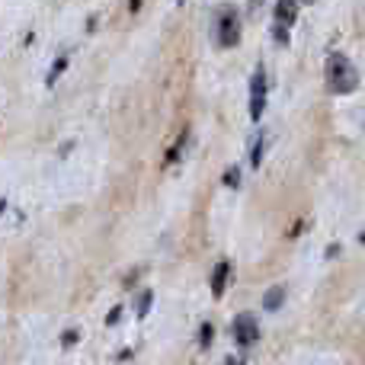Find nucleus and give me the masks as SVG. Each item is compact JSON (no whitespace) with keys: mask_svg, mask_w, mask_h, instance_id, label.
Listing matches in <instances>:
<instances>
[{"mask_svg":"<svg viewBox=\"0 0 365 365\" xmlns=\"http://www.w3.org/2000/svg\"><path fill=\"white\" fill-rule=\"evenodd\" d=\"M225 365H244V359H234L231 356V359H225Z\"/></svg>","mask_w":365,"mask_h":365,"instance_id":"nucleus-16","label":"nucleus"},{"mask_svg":"<svg viewBox=\"0 0 365 365\" xmlns=\"http://www.w3.org/2000/svg\"><path fill=\"white\" fill-rule=\"evenodd\" d=\"M215 42L221 45V48H234V45L240 42V13L237 6H218V13H215Z\"/></svg>","mask_w":365,"mask_h":365,"instance_id":"nucleus-2","label":"nucleus"},{"mask_svg":"<svg viewBox=\"0 0 365 365\" xmlns=\"http://www.w3.org/2000/svg\"><path fill=\"white\" fill-rule=\"evenodd\" d=\"M298 6H302V0H276V26H282V29L295 26Z\"/></svg>","mask_w":365,"mask_h":365,"instance_id":"nucleus-5","label":"nucleus"},{"mask_svg":"<svg viewBox=\"0 0 365 365\" xmlns=\"http://www.w3.org/2000/svg\"><path fill=\"white\" fill-rule=\"evenodd\" d=\"M227 282H231V263H227V259H221V263L215 266V272H212V295L215 298L225 295Z\"/></svg>","mask_w":365,"mask_h":365,"instance_id":"nucleus-6","label":"nucleus"},{"mask_svg":"<svg viewBox=\"0 0 365 365\" xmlns=\"http://www.w3.org/2000/svg\"><path fill=\"white\" fill-rule=\"evenodd\" d=\"M282 302H285V289H282V285H272V289L266 292V298H263V308L266 311H276V308H282Z\"/></svg>","mask_w":365,"mask_h":365,"instance_id":"nucleus-7","label":"nucleus"},{"mask_svg":"<svg viewBox=\"0 0 365 365\" xmlns=\"http://www.w3.org/2000/svg\"><path fill=\"white\" fill-rule=\"evenodd\" d=\"M64 71H68V58H58V61H55V68H51V74H48V87H51V83H55L58 81V77H61L64 74Z\"/></svg>","mask_w":365,"mask_h":365,"instance_id":"nucleus-10","label":"nucleus"},{"mask_svg":"<svg viewBox=\"0 0 365 365\" xmlns=\"http://www.w3.org/2000/svg\"><path fill=\"white\" fill-rule=\"evenodd\" d=\"M231 330H234L237 346H253V343L259 340V324H257V317H253L250 311H240V314L234 317Z\"/></svg>","mask_w":365,"mask_h":365,"instance_id":"nucleus-3","label":"nucleus"},{"mask_svg":"<svg viewBox=\"0 0 365 365\" xmlns=\"http://www.w3.org/2000/svg\"><path fill=\"white\" fill-rule=\"evenodd\" d=\"M263 148H266V135H259V138L253 141V151H250V164H253V170H257L259 160H263Z\"/></svg>","mask_w":365,"mask_h":365,"instance_id":"nucleus-8","label":"nucleus"},{"mask_svg":"<svg viewBox=\"0 0 365 365\" xmlns=\"http://www.w3.org/2000/svg\"><path fill=\"white\" fill-rule=\"evenodd\" d=\"M225 186H231V189H237V186H240V170H237V167H227V173H225Z\"/></svg>","mask_w":365,"mask_h":365,"instance_id":"nucleus-12","label":"nucleus"},{"mask_svg":"<svg viewBox=\"0 0 365 365\" xmlns=\"http://www.w3.org/2000/svg\"><path fill=\"white\" fill-rule=\"evenodd\" d=\"M212 340H215V327H212V324H202V327H199V346L208 349V346H212Z\"/></svg>","mask_w":365,"mask_h":365,"instance_id":"nucleus-9","label":"nucleus"},{"mask_svg":"<svg viewBox=\"0 0 365 365\" xmlns=\"http://www.w3.org/2000/svg\"><path fill=\"white\" fill-rule=\"evenodd\" d=\"M327 87L330 93H353L356 87H359V71H356V64L349 61L346 55H340V51H334V55L327 58Z\"/></svg>","mask_w":365,"mask_h":365,"instance_id":"nucleus-1","label":"nucleus"},{"mask_svg":"<svg viewBox=\"0 0 365 365\" xmlns=\"http://www.w3.org/2000/svg\"><path fill=\"white\" fill-rule=\"evenodd\" d=\"M77 340H81V334H77V330H64V334H61V346H74Z\"/></svg>","mask_w":365,"mask_h":365,"instance_id":"nucleus-13","label":"nucleus"},{"mask_svg":"<svg viewBox=\"0 0 365 365\" xmlns=\"http://www.w3.org/2000/svg\"><path fill=\"white\" fill-rule=\"evenodd\" d=\"M272 38H276L279 45H289V29H282V26H276V29H272Z\"/></svg>","mask_w":365,"mask_h":365,"instance_id":"nucleus-14","label":"nucleus"},{"mask_svg":"<svg viewBox=\"0 0 365 365\" xmlns=\"http://www.w3.org/2000/svg\"><path fill=\"white\" fill-rule=\"evenodd\" d=\"M151 304H154V292H141V298H138V317H145L148 311H151Z\"/></svg>","mask_w":365,"mask_h":365,"instance_id":"nucleus-11","label":"nucleus"},{"mask_svg":"<svg viewBox=\"0 0 365 365\" xmlns=\"http://www.w3.org/2000/svg\"><path fill=\"white\" fill-rule=\"evenodd\" d=\"M263 109H266V71L257 68L250 77V119L259 122Z\"/></svg>","mask_w":365,"mask_h":365,"instance_id":"nucleus-4","label":"nucleus"},{"mask_svg":"<svg viewBox=\"0 0 365 365\" xmlns=\"http://www.w3.org/2000/svg\"><path fill=\"white\" fill-rule=\"evenodd\" d=\"M302 4H314V0H302Z\"/></svg>","mask_w":365,"mask_h":365,"instance_id":"nucleus-17","label":"nucleus"},{"mask_svg":"<svg viewBox=\"0 0 365 365\" xmlns=\"http://www.w3.org/2000/svg\"><path fill=\"white\" fill-rule=\"evenodd\" d=\"M119 317H122V304H115V308L106 314V324H109V327H115V324H119Z\"/></svg>","mask_w":365,"mask_h":365,"instance_id":"nucleus-15","label":"nucleus"}]
</instances>
